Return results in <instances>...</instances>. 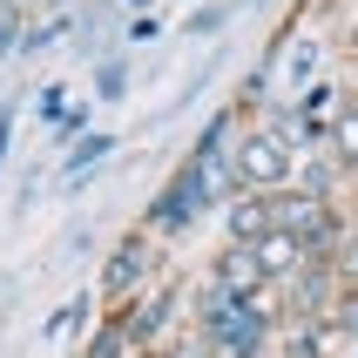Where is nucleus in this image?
<instances>
[{"label":"nucleus","instance_id":"obj_1","mask_svg":"<svg viewBox=\"0 0 358 358\" xmlns=\"http://www.w3.org/2000/svg\"><path fill=\"white\" fill-rule=\"evenodd\" d=\"M230 162H237V182L243 189H284L291 182V142L278 136V129H250V136H237V149H230Z\"/></svg>","mask_w":358,"mask_h":358},{"label":"nucleus","instance_id":"obj_2","mask_svg":"<svg viewBox=\"0 0 358 358\" xmlns=\"http://www.w3.org/2000/svg\"><path fill=\"white\" fill-rule=\"evenodd\" d=\"M203 203H217V196H210V182H203L196 162H182L176 182H169V189L149 203V230H182V223H196V217H203Z\"/></svg>","mask_w":358,"mask_h":358},{"label":"nucleus","instance_id":"obj_3","mask_svg":"<svg viewBox=\"0 0 358 358\" xmlns=\"http://www.w3.org/2000/svg\"><path fill=\"white\" fill-rule=\"evenodd\" d=\"M223 230H230V243H264L271 230H278V210H271V196H264V189H243V196L223 210Z\"/></svg>","mask_w":358,"mask_h":358},{"label":"nucleus","instance_id":"obj_4","mask_svg":"<svg viewBox=\"0 0 358 358\" xmlns=\"http://www.w3.org/2000/svg\"><path fill=\"white\" fill-rule=\"evenodd\" d=\"M210 284H223V291H230V298H257L264 284V264H257V250H250V243H230V250H223V264H217V278Z\"/></svg>","mask_w":358,"mask_h":358},{"label":"nucleus","instance_id":"obj_5","mask_svg":"<svg viewBox=\"0 0 358 358\" xmlns=\"http://www.w3.org/2000/svg\"><path fill=\"white\" fill-rule=\"evenodd\" d=\"M142 278H149V243H142V237H129L115 257H108V271H101V298H129Z\"/></svg>","mask_w":358,"mask_h":358},{"label":"nucleus","instance_id":"obj_6","mask_svg":"<svg viewBox=\"0 0 358 358\" xmlns=\"http://www.w3.org/2000/svg\"><path fill=\"white\" fill-rule=\"evenodd\" d=\"M250 250H257V264H264V278H271V284H291L304 264H311V257H304V243L291 237V230H271V237L250 243Z\"/></svg>","mask_w":358,"mask_h":358},{"label":"nucleus","instance_id":"obj_7","mask_svg":"<svg viewBox=\"0 0 358 358\" xmlns=\"http://www.w3.org/2000/svg\"><path fill=\"white\" fill-rule=\"evenodd\" d=\"M169 311H176V298L162 291V298H142L122 311V331H129V345H156L162 338V324H169Z\"/></svg>","mask_w":358,"mask_h":358},{"label":"nucleus","instance_id":"obj_8","mask_svg":"<svg viewBox=\"0 0 358 358\" xmlns=\"http://www.w3.org/2000/svg\"><path fill=\"white\" fill-rule=\"evenodd\" d=\"M338 345L331 318H291V338H284V358H324Z\"/></svg>","mask_w":358,"mask_h":358},{"label":"nucleus","instance_id":"obj_9","mask_svg":"<svg viewBox=\"0 0 358 358\" xmlns=\"http://www.w3.org/2000/svg\"><path fill=\"white\" fill-rule=\"evenodd\" d=\"M331 156L358 169V101H338V115H331Z\"/></svg>","mask_w":358,"mask_h":358},{"label":"nucleus","instance_id":"obj_10","mask_svg":"<svg viewBox=\"0 0 358 358\" xmlns=\"http://www.w3.org/2000/svg\"><path fill=\"white\" fill-rule=\"evenodd\" d=\"M108 149H115V136H81V149L68 156V169H61V176H68V182H81L88 169H101V162H108Z\"/></svg>","mask_w":358,"mask_h":358},{"label":"nucleus","instance_id":"obj_11","mask_svg":"<svg viewBox=\"0 0 358 358\" xmlns=\"http://www.w3.org/2000/svg\"><path fill=\"white\" fill-rule=\"evenodd\" d=\"M129 352H136V345H129L122 318H108V324L95 331V338H88V352H81V358H129Z\"/></svg>","mask_w":358,"mask_h":358},{"label":"nucleus","instance_id":"obj_12","mask_svg":"<svg viewBox=\"0 0 358 358\" xmlns=\"http://www.w3.org/2000/svg\"><path fill=\"white\" fill-rule=\"evenodd\" d=\"M324 318H331V331H338V338H358V284H345L338 304H331Z\"/></svg>","mask_w":358,"mask_h":358},{"label":"nucleus","instance_id":"obj_13","mask_svg":"<svg viewBox=\"0 0 358 358\" xmlns=\"http://www.w3.org/2000/svg\"><path fill=\"white\" fill-rule=\"evenodd\" d=\"M20 41H27V34H20V7H14V0H0V61L14 55Z\"/></svg>","mask_w":358,"mask_h":358},{"label":"nucleus","instance_id":"obj_14","mask_svg":"<svg viewBox=\"0 0 358 358\" xmlns=\"http://www.w3.org/2000/svg\"><path fill=\"white\" fill-rule=\"evenodd\" d=\"M223 142H230V115H217V122H210V129L196 136V149H189V156H230Z\"/></svg>","mask_w":358,"mask_h":358},{"label":"nucleus","instance_id":"obj_15","mask_svg":"<svg viewBox=\"0 0 358 358\" xmlns=\"http://www.w3.org/2000/svg\"><path fill=\"white\" fill-rule=\"evenodd\" d=\"M122 88H129V68H122V61H101V68H95V95H101V101H115Z\"/></svg>","mask_w":358,"mask_h":358},{"label":"nucleus","instance_id":"obj_16","mask_svg":"<svg viewBox=\"0 0 358 358\" xmlns=\"http://www.w3.org/2000/svg\"><path fill=\"white\" fill-rule=\"evenodd\" d=\"M61 34H68V20H48V27H34V34L20 41V48H27V55H41V48H55Z\"/></svg>","mask_w":358,"mask_h":358},{"label":"nucleus","instance_id":"obj_17","mask_svg":"<svg viewBox=\"0 0 358 358\" xmlns=\"http://www.w3.org/2000/svg\"><path fill=\"white\" fill-rule=\"evenodd\" d=\"M223 20H230V7H203V14H189V34H217Z\"/></svg>","mask_w":358,"mask_h":358},{"label":"nucleus","instance_id":"obj_18","mask_svg":"<svg viewBox=\"0 0 358 358\" xmlns=\"http://www.w3.org/2000/svg\"><path fill=\"white\" fill-rule=\"evenodd\" d=\"M41 115H48V122L68 115V88H41Z\"/></svg>","mask_w":358,"mask_h":358},{"label":"nucleus","instance_id":"obj_19","mask_svg":"<svg viewBox=\"0 0 358 358\" xmlns=\"http://www.w3.org/2000/svg\"><path fill=\"white\" fill-rule=\"evenodd\" d=\"M81 311H88V298H75V304H61L55 318H48V331H68V324H81Z\"/></svg>","mask_w":358,"mask_h":358},{"label":"nucleus","instance_id":"obj_20","mask_svg":"<svg viewBox=\"0 0 358 358\" xmlns=\"http://www.w3.org/2000/svg\"><path fill=\"white\" fill-rule=\"evenodd\" d=\"M311 68H318V48H298L291 55V81H311Z\"/></svg>","mask_w":358,"mask_h":358},{"label":"nucleus","instance_id":"obj_21","mask_svg":"<svg viewBox=\"0 0 358 358\" xmlns=\"http://www.w3.org/2000/svg\"><path fill=\"white\" fill-rule=\"evenodd\" d=\"M7 149H14V108H0V162H7Z\"/></svg>","mask_w":358,"mask_h":358},{"label":"nucleus","instance_id":"obj_22","mask_svg":"<svg viewBox=\"0 0 358 358\" xmlns=\"http://www.w3.org/2000/svg\"><path fill=\"white\" fill-rule=\"evenodd\" d=\"M129 7H149V0H129Z\"/></svg>","mask_w":358,"mask_h":358},{"label":"nucleus","instance_id":"obj_23","mask_svg":"<svg viewBox=\"0 0 358 358\" xmlns=\"http://www.w3.org/2000/svg\"><path fill=\"white\" fill-rule=\"evenodd\" d=\"M55 7H61V0H55Z\"/></svg>","mask_w":358,"mask_h":358}]
</instances>
